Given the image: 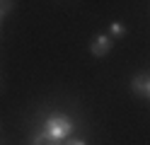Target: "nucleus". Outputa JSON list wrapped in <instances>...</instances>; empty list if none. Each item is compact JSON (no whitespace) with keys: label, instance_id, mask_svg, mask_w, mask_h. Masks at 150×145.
Segmentation results:
<instances>
[{"label":"nucleus","instance_id":"nucleus-1","mask_svg":"<svg viewBox=\"0 0 150 145\" xmlns=\"http://www.w3.org/2000/svg\"><path fill=\"white\" fill-rule=\"evenodd\" d=\"M41 131L49 135V138H53V140L61 143V140H65L73 133V121H70L68 114L56 111V114H49V119H46V123H44Z\"/></svg>","mask_w":150,"mask_h":145},{"label":"nucleus","instance_id":"nucleus-2","mask_svg":"<svg viewBox=\"0 0 150 145\" xmlns=\"http://www.w3.org/2000/svg\"><path fill=\"white\" fill-rule=\"evenodd\" d=\"M111 46H114V39L109 34H95L92 41H90V53L95 58H102V56H107L111 51Z\"/></svg>","mask_w":150,"mask_h":145},{"label":"nucleus","instance_id":"nucleus-3","mask_svg":"<svg viewBox=\"0 0 150 145\" xmlns=\"http://www.w3.org/2000/svg\"><path fill=\"white\" fill-rule=\"evenodd\" d=\"M131 90L136 94H140L143 99H150V75L148 73H140L131 80Z\"/></svg>","mask_w":150,"mask_h":145},{"label":"nucleus","instance_id":"nucleus-4","mask_svg":"<svg viewBox=\"0 0 150 145\" xmlns=\"http://www.w3.org/2000/svg\"><path fill=\"white\" fill-rule=\"evenodd\" d=\"M29 145H61L58 140H53V138H49V135H46L44 131H39V133H36L34 135V138H32V143Z\"/></svg>","mask_w":150,"mask_h":145},{"label":"nucleus","instance_id":"nucleus-5","mask_svg":"<svg viewBox=\"0 0 150 145\" xmlns=\"http://www.w3.org/2000/svg\"><path fill=\"white\" fill-rule=\"evenodd\" d=\"M126 34V27L121 24V22H111L109 24V36L111 39H119V36H124Z\"/></svg>","mask_w":150,"mask_h":145},{"label":"nucleus","instance_id":"nucleus-6","mask_svg":"<svg viewBox=\"0 0 150 145\" xmlns=\"http://www.w3.org/2000/svg\"><path fill=\"white\" fill-rule=\"evenodd\" d=\"M5 12H10V3H0V19H3Z\"/></svg>","mask_w":150,"mask_h":145},{"label":"nucleus","instance_id":"nucleus-7","mask_svg":"<svg viewBox=\"0 0 150 145\" xmlns=\"http://www.w3.org/2000/svg\"><path fill=\"white\" fill-rule=\"evenodd\" d=\"M68 145H87V140H82V138H75V140H68Z\"/></svg>","mask_w":150,"mask_h":145}]
</instances>
